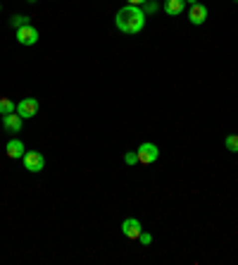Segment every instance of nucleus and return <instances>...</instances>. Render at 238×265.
<instances>
[{
    "label": "nucleus",
    "instance_id": "obj_3",
    "mask_svg": "<svg viewBox=\"0 0 238 265\" xmlns=\"http://www.w3.org/2000/svg\"><path fill=\"white\" fill-rule=\"evenodd\" d=\"M157 158H160V148H157L155 144H141L138 146V163H143V165H152Z\"/></svg>",
    "mask_w": 238,
    "mask_h": 265
},
{
    "label": "nucleus",
    "instance_id": "obj_16",
    "mask_svg": "<svg viewBox=\"0 0 238 265\" xmlns=\"http://www.w3.org/2000/svg\"><path fill=\"white\" fill-rule=\"evenodd\" d=\"M138 239H141V244H143V246H148V244L152 242V237H150L148 232H141V237H138Z\"/></svg>",
    "mask_w": 238,
    "mask_h": 265
},
{
    "label": "nucleus",
    "instance_id": "obj_1",
    "mask_svg": "<svg viewBox=\"0 0 238 265\" xmlns=\"http://www.w3.org/2000/svg\"><path fill=\"white\" fill-rule=\"evenodd\" d=\"M115 24H117L119 31H124V33H138L145 26V12L138 5H126V7H121L117 12Z\"/></svg>",
    "mask_w": 238,
    "mask_h": 265
},
{
    "label": "nucleus",
    "instance_id": "obj_5",
    "mask_svg": "<svg viewBox=\"0 0 238 265\" xmlns=\"http://www.w3.org/2000/svg\"><path fill=\"white\" fill-rule=\"evenodd\" d=\"M22 124H24V117L19 115V112H10V115H2V127H5V132L17 134L19 129H22Z\"/></svg>",
    "mask_w": 238,
    "mask_h": 265
},
{
    "label": "nucleus",
    "instance_id": "obj_17",
    "mask_svg": "<svg viewBox=\"0 0 238 265\" xmlns=\"http://www.w3.org/2000/svg\"><path fill=\"white\" fill-rule=\"evenodd\" d=\"M143 2H145V0H129V5H138V7H141Z\"/></svg>",
    "mask_w": 238,
    "mask_h": 265
},
{
    "label": "nucleus",
    "instance_id": "obj_11",
    "mask_svg": "<svg viewBox=\"0 0 238 265\" xmlns=\"http://www.w3.org/2000/svg\"><path fill=\"white\" fill-rule=\"evenodd\" d=\"M14 110H17V105H14L10 98L0 100V115H10V112H14Z\"/></svg>",
    "mask_w": 238,
    "mask_h": 265
},
{
    "label": "nucleus",
    "instance_id": "obj_13",
    "mask_svg": "<svg viewBox=\"0 0 238 265\" xmlns=\"http://www.w3.org/2000/svg\"><path fill=\"white\" fill-rule=\"evenodd\" d=\"M26 24H29V17H22V14L12 17V26H14V29H19V26H26Z\"/></svg>",
    "mask_w": 238,
    "mask_h": 265
},
{
    "label": "nucleus",
    "instance_id": "obj_7",
    "mask_svg": "<svg viewBox=\"0 0 238 265\" xmlns=\"http://www.w3.org/2000/svg\"><path fill=\"white\" fill-rule=\"evenodd\" d=\"M17 112L22 115L24 120H31L36 117V112H38V100L36 98H24L19 105H17Z\"/></svg>",
    "mask_w": 238,
    "mask_h": 265
},
{
    "label": "nucleus",
    "instance_id": "obj_14",
    "mask_svg": "<svg viewBox=\"0 0 238 265\" xmlns=\"http://www.w3.org/2000/svg\"><path fill=\"white\" fill-rule=\"evenodd\" d=\"M124 163L126 165H136L138 163V151H129V153L124 155Z\"/></svg>",
    "mask_w": 238,
    "mask_h": 265
},
{
    "label": "nucleus",
    "instance_id": "obj_8",
    "mask_svg": "<svg viewBox=\"0 0 238 265\" xmlns=\"http://www.w3.org/2000/svg\"><path fill=\"white\" fill-rule=\"evenodd\" d=\"M188 19H191V24H195V26L205 24V19H207V7H205V5H200V2H195V5H191V12H188Z\"/></svg>",
    "mask_w": 238,
    "mask_h": 265
},
{
    "label": "nucleus",
    "instance_id": "obj_12",
    "mask_svg": "<svg viewBox=\"0 0 238 265\" xmlns=\"http://www.w3.org/2000/svg\"><path fill=\"white\" fill-rule=\"evenodd\" d=\"M224 146H227V151H231V153H238V136H236V134H231V136H227V141H224Z\"/></svg>",
    "mask_w": 238,
    "mask_h": 265
},
{
    "label": "nucleus",
    "instance_id": "obj_21",
    "mask_svg": "<svg viewBox=\"0 0 238 265\" xmlns=\"http://www.w3.org/2000/svg\"><path fill=\"white\" fill-rule=\"evenodd\" d=\"M234 2H238V0H234Z\"/></svg>",
    "mask_w": 238,
    "mask_h": 265
},
{
    "label": "nucleus",
    "instance_id": "obj_6",
    "mask_svg": "<svg viewBox=\"0 0 238 265\" xmlns=\"http://www.w3.org/2000/svg\"><path fill=\"white\" fill-rule=\"evenodd\" d=\"M121 232H124V237H129V239H138L143 232L138 218H126V220L121 222Z\"/></svg>",
    "mask_w": 238,
    "mask_h": 265
},
{
    "label": "nucleus",
    "instance_id": "obj_4",
    "mask_svg": "<svg viewBox=\"0 0 238 265\" xmlns=\"http://www.w3.org/2000/svg\"><path fill=\"white\" fill-rule=\"evenodd\" d=\"M17 41L22 45H33L38 41V29H33L31 24H26V26H19L17 29Z\"/></svg>",
    "mask_w": 238,
    "mask_h": 265
},
{
    "label": "nucleus",
    "instance_id": "obj_20",
    "mask_svg": "<svg viewBox=\"0 0 238 265\" xmlns=\"http://www.w3.org/2000/svg\"><path fill=\"white\" fill-rule=\"evenodd\" d=\"M0 10H2V5H0Z\"/></svg>",
    "mask_w": 238,
    "mask_h": 265
},
{
    "label": "nucleus",
    "instance_id": "obj_10",
    "mask_svg": "<svg viewBox=\"0 0 238 265\" xmlns=\"http://www.w3.org/2000/svg\"><path fill=\"white\" fill-rule=\"evenodd\" d=\"M24 153H26V151H24V144L19 139H10V141H7V155H10V158H24Z\"/></svg>",
    "mask_w": 238,
    "mask_h": 265
},
{
    "label": "nucleus",
    "instance_id": "obj_15",
    "mask_svg": "<svg viewBox=\"0 0 238 265\" xmlns=\"http://www.w3.org/2000/svg\"><path fill=\"white\" fill-rule=\"evenodd\" d=\"M143 5H145V14H150V12H157V2H148V0H145V2H143Z\"/></svg>",
    "mask_w": 238,
    "mask_h": 265
},
{
    "label": "nucleus",
    "instance_id": "obj_18",
    "mask_svg": "<svg viewBox=\"0 0 238 265\" xmlns=\"http://www.w3.org/2000/svg\"><path fill=\"white\" fill-rule=\"evenodd\" d=\"M186 2H191V5H195V2H198V0H186Z\"/></svg>",
    "mask_w": 238,
    "mask_h": 265
},
{
    "label": "nucleus",
    "instance_id": "obj_2",
    "mask_svg": "<svg viewBox=\"0 0 238 265\" xmlns=\"http://www.w3.org/2000/svg\"><path fill=\"white\" fill-rule=\"evenodd\" d=\"M24 167H26L29 172H41L45 167L43 153H38V151H26V153H24Z\"/></svg>",
    "mask_w": 238,
    "mask_h": 265
},
{
    "label": "nucleus",
    "instance_id": "obj_9",
    "mask_svg": "<svg viewBox=\"0 0 238 265\" xmlns=\"http://www.w3.org/2000/svg\"><path fill=\"white\" fill-rule=\"evenodd\" d=\"M186 10V0H164V12L169 17H176Z\"/></svg>",
    "mask_w": 238,
    "mask_h": 265
},
{
    "label": "nucleus",
    "instance_id": "obj_19",
    "mask_svg": "<svg viewBox=\"0 0 238 265\" xmlns=\"http://www.w3.org/2000/svg\"><path fill=\"white\" fill-rule=\"evenodd\" d=\"M29 2H36V0H29Z\"/></svg>",
    "mask_w": 238,
    "mask_h": 265
}]
</instances>
